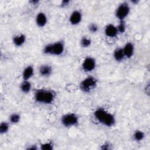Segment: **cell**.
Here are the masks:
<instances>
[{"label": "cell", "mask_w": 150, "mask_h": 150, "mask_svg": "<svg viewBox=\"0 0 150 150\" xmlns=\"http://www.w3.org/2000/svg\"><path fill=\"white\" fill-rule=\"evenodd\" d=\"M9 121L11 123L16 124L19 122L21 120V115L18 113H12L9 118Z\"/></svg>", "instance_id": "obj_19"}, {"label": "cell", "mask_w": 150, "mask_h": 150, "mask_svg": "<svg viewBox=\"0 0 150 150\" xmlns=\"http://www.w3.org/2000/svg\"><path fill=\"white\" fill-rule=\"evenodd\" d=\"M139 2V1H135V0H134V1H131V2L133 3V4H137Z\"/></svg>", "instance_id": "obj_28"}, {"label": "cell", "mask_w": 150, "mask_h": 150, "mask_svg": "<svg viewBox=\"0 0 150 150\" xmlns=\"http://www.w3.org/2000/svg\"><path fill=\"white\" fill-rule=\"evenodd\" d=\"M37 149V148L36 147H35V146H30V147H28V148H27V149H30V150H33V149Z\"/></svg>", "instance_id": "obj_27"}, {"label": "cell", "mask_w": 150, "mask_h": 150, "mask_svg": "<svg viewBox=\"0 0 150 150\" xmlns=\"http://www.w3.org/2000/svg\"><path fill=\"white\" fill-rule=\"evenodd\" d=\"M70 1H63L61 2V6L62 7H66L67 6H68L70 4Z\"/></svg>", "instance_id": "obj_25"}, {"label": "cell", "mask_w": 150, "mask_h": 150, "mask_svg": "<svg viewBox=\"0 0 150 150\" xmlns=\"http://www.w3.org/2000/svg\"><path fill=\"white\" fill-rule=\"evenodd\" d=\"M111 149V145L109 144V143H104L102 145H101V149L108 150Z\"/></svg>", "instance_id": "obj_24"}, {"label": "cell", "mask_w": 150, "mask_h": 150, "mask_svg": "<svg viewBox=\"0 0 150 150\" xmlns=\"http://www.w3.org/2000/svg\"><path fill=\"white\" fill-rule=\"evenodd\" d=\"M34 67L32 66H27L23 70L22 79L23 80H29L34 74Z\"/></svg>", "instance_id": "obj_13"}, {"label": "cell", "mask_w": 150, "mask_h": 150, "mask_svg": "<svg viewBox=\"0 0 150 150\" xmlns=\"http://www.w3.org/2000/svg\"><path fill=\"white\" fill-rule=\"evenodd\" d=\"M9 129V124L7 122H2L0 124V133L5 134L8 132Z\"/></svg>", "instance_id": "obj_20"}, {"label": "cell", "mask_w": 150, "mask_h": 150, "mask_svg": "<svg viewBox=\"0 0 150 150\" xmlns=\"http://www.w3.org/2000/svg\"><path fill=\"white\" fill-rule=\"evenodd\" d=\"M96 67V61L95 59L91 56L86 57L82 62L81 67L85 72H91Z\"/></svg>", "instance_id": "obj_7"}, {"label": "cell", "mask_w": 150, "mask_h": 150, "mask_svg": "<svg viewBox=\"0 0 150 150\" xmlns=\"http://www.w3.org/2000/svg\"><path fill=\"white\" fill-rule=\"evenodd\" d=\"M114 59L117 62H121L125 58V56L123 52V50L122 47L116 48L113 53Z\"/></svg>", "instance_id": "obj_15"}, {"label": "cell", "mask_w": 150, "mask_h": 150, "mask_svg": "<svg viewBox=\"0 0 150 150\" xmlns=\"http://www.w3.org/2000/svg\"><path fill=\"white\" fill-rule=\"evenodd\" d=\"M26 37L23 33H20L14 36L12 38V42L16 47L22 46L26 42Z\"/></svg>", "instance_id": "obj_12"}, {"label": "cell", "mask_w": 150, "mask_h": 150, "mask_svg": "<svg viewBox=\"0 0 150 150\" xmlns=\"http://www.w3.org/2000/svg\"><path fill=\"white\" fill-rule=\"evenodd\" d=\"M122 50L125 57L128 59L131 58L134 53V45L131 42H128L125 44Z\"/></svg>", "instance_id": "obj_11"}, {"label": "cell", "mask_w": 150, "mask_h": 150, "mask_svg": "<svg viewBox=\"0 0 150 150\" xmlns=\"http://www.w3.org/2000/svg\"><path fill=\"white\" fill-rule=\"evenodd\" d=\"M80 43L82 47L87 48L90 46L91 44V40L89 38L84 36L81 39Z\"/></svg>", "instance_id": "obj_18"}, {"label": "cell", "mask_w": 150, "mask_h": 150, "mask_svg": "<svg viewBox=\"0 0 150 150\" xmlns=\"http://www.w3.org/2000/svg\"><path fill=\"white\" fill-rule=\"evenodd\" d=\"M30 2H31L32 4H33V5H37V4H38L39 1H31Z\"/></svg>", "instance_id": "obj_26"}, {"label": "cell", "mask_w": 150, "mask_h": 150, "mask_svg": "<svg viewBox=\"0 0 150 150\" xmlns=\"http://www.w3.org/2000/svg\"><path fill=\"white\" fill-rule=\"evenodd\" d=\"M35 22L36 25L39 28L45 26L47 23V18L46 15L43 12H39L36 16Z\"/></svg>", "instance_id": "obj_9"}, {"label": "cell", "mask_w": 150, "mask_h": 150, "mask_svg": "<svg viewBox=\"0 0 150 150\" xmlns=\"http://www.w3.org/2000/svg\"><path fill=\"white\" fill-rule=\"evenodd\" d=\"M54 91L47 89H38L34 93V100L36 102L43 104H50L55 99Z\"/></svg>", "instance_id": "obj_2"}, {"label": "cell", "mask_w": 150, "mask_h": 150, "mask_svg": "<svg viewBox=\"0 0 150 150\" xmlns=\"http://www.w3.org/2000/svg\"><path fill=\"white\" fill-rule=\"evenodd\" d=\"M117 29L118 33H124L126 30V25L124 21H120L119 24L117 26Z\"/></svg>", "instance_id": "obj_22"}, {"label": "cell", "mask_w": 150, "mask_h": 150, "mask_svg": "<svg viewBox=\"0 0 150 150\" xmlns=\"http://www.w3.org/2000/svg\"><path fill=\"white\" fill-rule=\"evenodd\" d=\"M64 49V43L60 40L45 45L43 49V53L47 55L60 56L63 53Z\"/></svg>", "instance_id": "obj_3"}, {"label": "cell", "mask_w": 150, "mask_h": 150, "mask_svg": "<svg viewBox=\"0 0 150 150\" xmlns=\"http://www.w3.org/2000/svg\"><path fill=\"white\" fill-rule=\"evenodd\" d=\"M69 22L71 25H79L82 20V13L79 10H75L69 16Z\"/></svg>", "instance_id": "obj_8"}, {"label": "cell", "mask_w": 150, "mask_h": 150, "mask_svg": "<svg viewBox=\"0 0 150 150\" xmlns=\"http://www.w3.org/2000/svg\"><path fill=\"white\" fill-rule=\"evenodd\" d=\"M97 80L93 76H88L80 82V88L84 93H90L97 87Z\"/></svg>", "instance_id": "obj_5"}, {"label": "cell", "mask_w": 150, "mask_h": 150, "mask_svg": "<svg viewBox=\"0 0 150 150\" xmlns=\"http://www.w3.org/2000/svg\"><path fill=\"white\" fill-rule=\"evenodd\" d=\"M88 30L92 33H96L98 30V26L96 23H90L88 26Z\"/></svg>", "instance_id": "obj_23"}, {"label": "cell", "mask_w": 150, "mask_h": 150, "mask_svg": "<svg viewBox=\"0 0 150 150\" xmlns=\"http://www.w3.org/2000/svg\"><path fill=\"white\" fill-rule=\"evenodd\" d=\"M94 116L100 123L106 127H111L115 124L114 115L103 108H98L95 110Z\"/></svg>", "instance_id": "obj_1"}, {"label": "cell", "mask_w": 150, "mask_h": 150, "mask_svg": "<svg viewBox=\"0 0 150 150\" xmlns=\"http://www.w3.org/2000/svg\"><path fill=\"white\" fill-rule=\"evenodd\" d=\"M132 137L134 141L137 142H139L143 140L145 138V134L142 131L136 130L134 131Z\"/></svg>", "instance_id": "obj_17"}, {"label": "cell", "mask_w": 150, "mask_h": 150, "mask_svg": "<svg viewBox=\"0 0 150 150\" xmlns=\"http://www.w3.org/2000/svg\"><path fill=\"white\" fill-rule=\"evenodd\" d=\"M39 73L42 77H48L52 73V67L48 64L42 65L39 67Z\"/></svg>", "instance_id": "obj_14"}, {"label": "cell", "mask_w": 150, "mask_h": 150, "mask_svg": "<svg viewBox=\"0 0 150 150\" xmlns=\"http://www.w3.org/2000/svg\"><path fill=\"white\" fill-rule=\"evenodd\" d=\"M130 12V7L128 3L122 2L117 8L115 12L116 18L120 21H124Z\"/></svg>", "instance_id": "obj_6"}, {"label": "cell", "mask_w": 150, "mask_h": 150, "mask_svg": "<svg viewBox=\"0 0 150 150\" xmlns=\"http://www.w3.org/2000/svg\"><path fill=\"white\" fill-rule=\"evenodd\" d=\"M32 88V84L29 80H23L20 85V90L23 93H29Z\"/></svg>", "instance_id": "obj_16"}, {"label": "cell", "mask_w": 150, "mask_h": 150, "mask_svg": "<svg viewBox=\"0 0 150 150\" xmlns=\"http://www.w3.org/2000/svg\"><path fill=\"white\" fill-rule=\"evenodd\" d=\"M53 146L54 145L52 142H47L41 144L40 148L42 150H52L53 149Z\"/></svg>", "instance_id": "obj_21"}, {"label": "cell", "mask_w": 150, "mask_h": 150, "mask_svg": "<svg viewBox=\"0 0 150 150\" xmlns=\"http://www.w3.org/2000/svg\"><path fill=\"white\" fill-rule=\"evenodd\" d=\"M60 121L64 127L70 128L75 127L79 124V118L75 113L69 112L62 115Z\"/></svg>", "instance_id": "obj_4"}, {"label": "cell", "mask_w": 150, "mask_h": 150, "mask_svg": "<svg viewBox=\"0 0 150 150\" xmlns=\"http://www.w3.org/2000/svg\"><path fill=\"white\" fill-rule=\"evenodd\" d=\"M104 33L108 38H115L118 34L117 26L111 23L108 24L105 27Z\"/></svg>", "instance_id": "obj_10"}]
</instances>
